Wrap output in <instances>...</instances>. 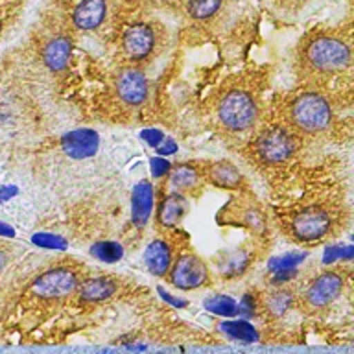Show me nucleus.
<instances>
[{
	"instance_id": "obj_1",
	"label": "nucleus",
	"mask_w": 354,
	"mask_h": 354,
	"mask_svg": "<svg viewBox=\"0 0 354 354\" xmlns=\"http://www.w3.org/2000/svg\"><path fill=\"white\" fill-rule=\"evenodd\" d=\"M353 63V50L343 35L332 30H312L301 39L295 68L301 80L325 83L339 76Z\"/></svg>"
},
{
	"instance_id": "obj_2",
	"label": "nucleus",
	"mask_w": 354,
	"mask_h": 354,
	"mask_svg": "<svg viewBox=\"0 0 354 354\" xmlns=\"http://www.w3.org/2000/svg\"><path fill=\"white\" fill-rule=\"evenodd\" d=\"M284 126L299 137H317L328 131L336 116L334 102L317 88H304L292 94L282 107Z\"/></svg>"
},
{
	"instance_id": "obj_3",
	"label": "nucleus",
	"mask_w": 354,
	"mask_h": 354,
	"mask_svg": "<svg viewBox=\"0 0 354 354\" xmlns=\"http://www.w3.org/2000/svg\"><path fill=\"white\" fill-rule=\"evenodd\" d=\"M260 102L251 91L242 87L227 88L214 105L216 124L231 137L254 131L260 120Z\"/></svg>"
},
{
	"instance_id": "obj_4",
	"label": "nucleus",
	"mask_w": 354,
	"mask_h": 354,
	"mask_svg": "<svg viewBox=\"0 0 354 354\" xmlns=\"http://www.w3.org/2000/svg\"><path fill=\"white\" fill-rule=\"evenodd\" d=\"M301 137L284 124H275L260 129L249 142L248 155L260 166L273 168V166L286 165L299 153Z\"/></svg>"
},
{
	"instance_id": "obj_5",
	"label": "nucleus",
	"mask_w": 354,
	"mask_h": 354,
	"mask_svg": "<svg viewBox=\"0 0 354 354\" xmlns=\"http://www.w3.org/2000/svg\"><path fill=\"white\" fill-rule=\"evenodd\" d=\"M339 216L326 205H308L295 210L286 220V232L293 242L317 243L330 238L337 229Z\"/></svg>"
},
{
	"instance_id": "obj_6",
	"label": "nucleus",
	"mask_w": 354,
	"mask_h": 354,
	"mask_svg": "<svg viewBox=\"0 0 354 354\" xmlns=\"http://www.w3.org/2000/svg\"><path fill=\"white\" fill-rule=\"evenodd\" d=\"M218 221L221 225L242 227L257 238L270 234V216L264 205L249 190L236 192V196L218 212Z\"/></svg>"
},
{
	"instance_id": "obj_7",
	"label": "nucleus",
	"mask_w": 354,
	"mask_h": 354,
	"mask_svg": "<svg viewBox=\"0 0 354 354\" xmlns=\"http://www.w3.org/2000/svg\"><path fill=\"white\" fill-rule=\"evenodd\" d=\"M160 44L159 26L151 22H135L122 33L120 52L127 65L142 66L159 54Z\"/></svg>"
},
{
	"instance_id": "obj_8",
	"label": "nucleus",
	"mask_w": 354,
	"mask_h": 354,
	"mask_svg": "<svg viewBox=\"0 0 354 354\" xmlns=\"http://www.w3.org/2000/svg\"><path fill=\"white\" fill-rule=\"evenodd\" d=\"M113 88H115L116 100L120 105L127 109H138L142 107L149 98V80L142 66L124 65L118 68L113 80Z\"/></svg>"
},
{
	"instance_id": "obj_9",
	"label": "nucleus",
	"mask_w": 354,
	"mask_h": 354,
	"mask_svg": "<svg viewBox=\"0 0 354 354\" xmlns=\"http://www.w3.org/2000/svg\"><path fill=\"white\" fill-rule=\"evenodd\" d=\"M168 281L179 290H198L209 284L210 270L207 262L196 253H183L174 259L168 270Z\"/></svg>"
},
{
	"instance_id": "obj_10",
	"label": "nucleus",
	"mask_w": 354,
	"mask_h": 354,
	"mask_svg": "<svg viewBox=\"0 0 354 354\" xmlns=\"http://www.w3.org/2000/svg\"><path fill=\"white\" fill-rule=\"evenodd\" d=\"M205 187L203 170L201 162H179L170 166V170L165 176V181L160 183V190L165 194H199Z\"/></svg>"
},
{
	"instance_id": "obj_11",
	"label": "nucleus",
	"mask_w": 354,
	"mask_h": 354,
	"mask_svg": "<svg viewBox=\"0 0 354 354\" xmlns=\"http://www.w3.org/2000/svg\"><path fill=\"white\" fill-rule=\"evenodd\" d=\"M80 286L76 271L71 268H52L33 282V293L44 299H61L71 295Z\"/></svg>"
},
{
	"instance_id": "obj_12",
	"label": "nucleus",
	"mask_w": 354,
	"mask_h": 354,
	"mask_svg": "<svg viewBox=\"0 0 354 354\" xmlns=\"http://www.w3.org/2000/svg\"><path fill=\"white\" fill-rule=\"evenodd\" d=\"M201 170H203L205 183H210L212 187L220 188V190H227V192L249 190L245 176L231 160H207V162H201Z\"/></svg>"
},
{
	"instance_id": "obj_13",
	"label": "nucleus",
	"mask_w": 354,
	"mask_h": 354,
	"mask_svg": "<svg viewBox=\"0 0 354 354\" xmlns=\"http://www.w3.org/2000/svg\"><path fill=\"white\" fill-rule=\"evenodd\" d=\"M343 275L337 271H323L314 281L310 282L306 292H304V301L312 308H323L328 306L332 301H336L342 295L343 290Z\"/></svg>"
},
{
	"instance_id": "obj_14",
	"label": "nucleus",
	"mask_w": 354,
	"mask_h": 354,
	"mask_svg": "<svg viewBox=\"0 0 354 354\" xmlns=\"http://www.w3.org/2000/svg\"><path fill=\"white\" fill-rule=\"evenodd\" d=\"M190 210L188 196L183 194H165L160 198L157 210H155V221L159 229H174L185 220V216Z\"/></svg>"
},
{
	"instance_id": "obj_15",
	"label": "nucleus",
	"mask_w": 354,
	"mask_h": 354,
	"mask_svg": "<svg viewBox=\"0 0 354 354\" xmlns=\"http://www.w3.org/2000/svg\"><path fill=\"white\" fill-rule=\"evenodd\" d=\"M72 54V41L63 33H55L44 41L41 48V59L50 72H63Z\"/></svg>"
},
{
	"instance_id": "obj_16",
	"label": "nucleus",
	"mask_w": 354,
	"mask_h": 354,
	"mask_svg": "<svg viewBox=\"0 0 354 354\" xmlns=\"http://www.w3.org/2000/svg\"><path fill=\"white\" fill-rule=\"evenodd\" d=\"M107 10V0H82L72 11V24L80 32H93L104 24Z\"/></svg>"
},
{
	"instance_id": "obj_17",
	"label": "nucleus",
	"mask_w": 354,
	"mask_h": 354,
	"mask_svg": "<svg viewBox=\"0 0 354 354\" xmlns=\"http://www.w3.org/2000/svg\"><path fill=\"white\" fill-rule=\"evenodd\" d=\"M153 187L149 181H140L135 185L131 194V220L133 225L144 227L148 225L149 216L153 212Z\"/></svg>"
},
{
	"instance_id": "obj_18",
	"label": "nucleus",
	"mask_w": 354,
	"mask_h": 354,
	"mask_svg": "<svg viewBox=\"0 0 354 354\" xmlns=\"http://www.w3.org/2000/svg\"><path fill=\"white\" fill-rule=\"evenodd\" d=\"M144 262L148 266L149 273H153L155 277H166L174 262V248L165 238H157L146 248Z\"/></svg>"
},
{
	"instance_id": "obj_19",
	"label": "nucleus",
	"mask_w": 354,
	"mask_h": 354,
	"mask_svg": "<svg viewBox=\"0 0 354 354\" xmlns=\"http://www.w3.org/2000/svg\"><path fill=\"white\" fill-rule=\"evenodd\" d=\"M100 138L94 131L82 129V131H72L63 137V149L72 159H85L96 153Z\"/></svg>"
},
{
	"instance_id": "obj_20",
	"label": "nucleus",
	"mask_w": 354,
	"mask_h": 354,
	"mask_svg": "<svg viewBox=\"0 0 354 354\" xmlns=\"http://www.w3.org/2000/svg\"><path fill=\"white\" fill-rule=\"evenodd\" d=\"M253 262V249L251 248H236L221 254L218 268H220L221 275L238 277L242 275L243 271L248 270L249 264Z\"/></svg>"
},
{
	"instance_id": "obj_21",
	"label": "nucleus",
	"mask_w": 354,
	"mask_h": 354,
	"mask_svg": "<svg viewBox=\"0 0 354 354\" xmlns=\"http://www.w3.org/2000/svg\"><path fill=\"white\" fill-rule=\"evenodd\" d=\"M116 292V282L109 277H93L80 286V295L83 301L88 303H98L105 299L113 297Z\"/></svg>"
},
{
	"instance_id": "obj_22",
	"label": "nucleus",
	"mask_w": 354,
	"mask_h": 354,
	"mask_svg": "<svg viewBox=\"0 0 354 354\" xmlns=\"http://www.w3.org/2000/svg\"><path fill=\"white\" fill-rule=\"evenodd\" d=\"M185 13L194 22H209L220 15L225 0H183Z\"/></svg>"
},
{
	"instance_id": "obj_23",
	"label": "nucleus",
	"mask_w": 354,
	"mask_h": 354,
	"mask_svg": "<svg viewBox=\"0 0 354 354\" xmlns=\"http://www.w3.org/2000/svg\"><path fill=\"white\" fill-rule=\"evenodd\" d=\"M221 330L225 332L229 337H232V339H240V342H257L259 339V332L254 330L253 325H249L245 321L221 323Z\"/></svg>"
},
{
	"instance_id": "obj_24",
	"label": "nucleus",
	"mask_w": 354,
	"mask_h": 354,
	"mask_svg": "<svg viewBox=\"0 0 354 354\" xmlns=\"http://www.w3.org/2000/svg\"><path fill=\"white\" fill-rule=\"evenodd\" d=\"M292 304H293L292 293L286 292V290H279V292H273L271 295H268L266 310H268L271 315H282L292 308Z\"/></svg>"
},
{
	"instance_id": "obj_25",
	"label": "nucleus",
	"mask_w": 354,
	"mask_h": 354,
	"mask_svg": "<svg viewBox=\"0 0 354 354\" xmlns=\"http://www.w3.org/2000/svg\"><path fill=\"white\" fill-rule=\"evenodd\" d=\"M205 306L210 312L221 315H234L238 314V304L234 299L227 297V295H214L209 301H205Z\"/></svg>"
},
{
	"instance_id": "obj_26",
	"label": "nucleus",
	"mask_w": 354,
	"mask_h": 354,
	"mask_svg": "<svg viewBox=\"0 0 354 354\" xmlns=\"http://www.w3.org/2000/svg\"><path fill=\"white\" fill-rule=\"evenodd\" d=\"M93 254L104 262H116L122 259V248L115 242H100L93 248Z\"/></svg>"
},
{
	"instance_id": "obj_27",
	"label": "nucleus",
	"mask_w": 354,
	"mask_h": 354,
	"mask_svg": "<svg viewBox=\"0 0 354 354\" xmlns=\"http://www.w3.org/2000/svg\"><path fill=\"white\" fill-rule=\"evenodd\" d=\"M304 254H295V253H290L286 257H281V259L275 262V268L277 270H292L293 266H297L299 262H303Z\"/></svg>"
},
{
	"instance_id": "obj_28",
	"label": "nucleus",
	"mask_w": 354,
	"mask_h": 354,
	"mask_svg": "<svg viewBox=\"0 0 354 354\" xmlns=\"http://www.w3.org/2000/svg\"><path fill=\"white\" fill-rule=\"evenodd\" d=\"M151 168H153V176L155 177H165L170 170V165L166 162V160H159V159H153L151 160Z\"/></svg>"
},
{
	"instance_id": "obj_29",
	"label": "nucleus",
	"mask_w": 354,
	"mask_h": 354,
	"mask_svg": "<svg viewBox=\"0 0 354 354\" xmlns=\"http://www.w3.org/2000/svg\"><path fill=\"white\" fill-rule=\"evenodd\" d=\"M35 242L39 243V245H48V248H59V245H63V240L57 236H52V234H44V238H35Z\"/></svg>"
},
{
	"instance_id": "obj_30",
	"label": "nucleus",
	"mask_w": 354,
	"mask_h": 354,
	"mask_svg": "<svg viewBox=\"0 0 354 354\" xmlns=\"http://www.w3.org/2000/svg\"><path fill=\"white\" fill-rule=\"evenodd\" d=\"M8 262H10V249L0 243V273L6 270Z\"/></svg>"
},
{
	"instance_id": "obj_31",
	"label": "nucleus",
	"mask_w": 354,
	"mask_h": 354,
	"mask_svg": "<svg viewBox=\"0 0 354 354\" xmlns=\"http://www.w3.org/2000/svg\"><path fill=\"white\" fill-rule=\"evenodd\" d=\"M144 138L148 140L151 146H159V142L162 140V133L159 131H146L144 133Z\"/></svg>"
},
{
	"instance_id": "obj_32",
	"label": "nucleus",
	"mask_w": 354,
	"mask_h": 354,
	"mask_svg": "<svg viewBox=\"0 0 354 354\" xmlns=\"http://www.w3.org/2000/svg\"><path fill=\"white\" fill-rule=\"evenodd\" d=\"M151 6H157V8H166V6H174L181 0H148Z\"/></svg>"
},
{
	"instance_id": "obj_33",
	"label": "nucleus",
	"mask_w": 354,
	"mask_h": 354,
	"mask_svg": "<svg viewBox=\"0 0 354 354\" xmlns=\"http://www.w3.org/2000/svg\"><path fill=\"white\" fill-rule=\"evenodd\" d=\"M281 6H286V8H297V6L304 4L306 0H277Z\"/></svg>"
}]
</instances>
